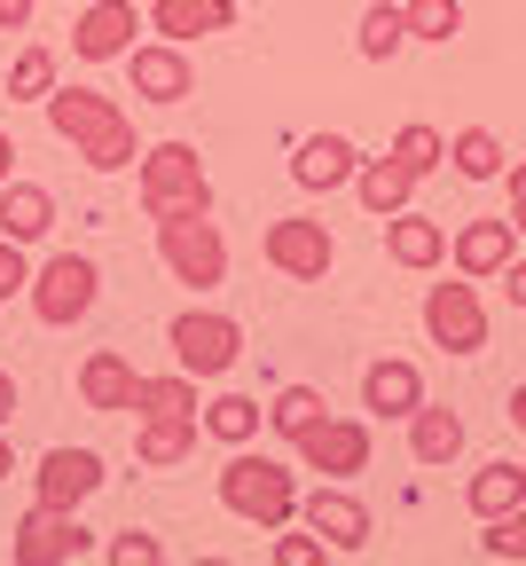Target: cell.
Listing matches in <instances>:
<instances>
[{"instance_id":"cell-1","label":"cell","mask_w":526,"mask_h":566,"mask_svg":"<svg viewBox=\"0 0 526 566\" xmlns=\"http://www.w3.org/2000/svg\"><path fill=\"white\" fill-rule=\"evenodd\" d=\"M40 111H48V126H55V142H71V158H87L95 174H126L134 158H141V142H134V118L111 103V95H95V87H48L40 95Z\"/></svg>"},{"instance_id":"cell-2","label":"cell","mask_w":526,"mask_h":566,"mask_svg":"<svg viewBox=\"0 0 526 566\" xmlns=\"http://www.w3.org/2000/svg\"><path fill=\"white\" fill-rule=\"evenodd\" d=\"M220 504H229L244 527L275 535V527L298 520V472L275 464V457H252V441H244V449H229V464H220Z\"/></svg>"},{"instance_id":"cell-3","label":"cell","mask_w":526,"mask_h":566,"mask_svg":"<svg viewBox=\"0 0 526 566\" xmlns=\"http://www.w3.org/2000/svg\"><path fill=\"white\" fill-rule=\"evenodd\" d=\"M134 189H141V212H149V221L212 212V181H204L197 142H158V150H141V158H134Z\"/></svg>"},{"instance_id":"cell-4","label":"cell","mask_w":526,"mask_h":566,"mask_svg":"<svg viewBox=\"0 0 526 566\" xmlns=\"http://www.w3.org/2000/svg\"><path fill=\"white\" fill-rule=\"evenodd\" d=\"M32 315L48 323V331H71V323H87L95 315V300H103V268L87 260V252H48L40 268H32Z\"/></svg>"},{"instance_id":"cell-5","label":"cell","mask_w":526,"mask_h":566,"mask_svg":"<svg viewBox=\"0 0 526 566\" xmlns=\"http://www.w3.org/2000/svg\"><path fill=\"white\" fill-rule=\"evenodd\" d=\"M158 260L189 292H220V283H229V237H220L212 212H173V221H158Z\"/></svg>"},{"instance_id":"cell-6","label":"cell","mask_w":526,"mask_h":566,"mask_svg":"<svg viewBox=\"0 0 526 566\" xmlns=\"http://www.w3.org/2000/svg\"><path fill=\"white\" fill-rule=\"evenodd\" d=\"M166 346H173V370L189 378H229L244 363V323L236 315H212V307H189L166 323Z\"/></svg>"},{"instance_id":"cell-7","label":"cell","mask_w":526,"mask_h":566,"mask_svg":"<svg viewBox=\"0 0 526 566\" xmlns=\"http://www.w3.org/2000/svg\"><path fill=\"white\" fill-rule=\"evenodd\" d=\"M9 558H17V566H80V558H95V535L80 527V512L32 504V512L9 527Z\"/></svg>"},{"instance_id":"cell-8","label":"cell","mask_w":526,"mask_h":566,"mask_svg":"<svg viewBox=\"0 0 526 566\" xmlns=\"http://www.w3.org/2000/svg\"><path fill=\"white\" fill-rule=\"evenodd\" d=\"M424 338L448 346V354H480L487 346V300H480L472 275L432 283V292H424Z\"/></svg>"},{"instance_id":"cell-9","label":"cell","mask_w":526,"mask_h":566,"mask_svg":"<svg viewBox=\"0 0 526 566\" xmlns=\"http://www.w3.org/2000/svg\"><path fill=\"white\" fill-rule=\"evenodd\" d=\"M260 252H267V268L291 275V283H323L330 260H338V237H330L323 221H307V212H291V221H267Z\"/></svg>"},{"instance_id":"cell-10","label":"cell","mask_w":526,"mask_h":566,"mask_svg":"<svg viewBox=\"0 0 526 566\" xmlns=\"http://www.w3.org/2000/svg\"><path fill=\"white\" fill-rule=\"evenodd\" d=\"M291 449H298V464L323 472V480H354V472H369V424L361 417H315Z\"/></svg>"},{"instance_id":"cell-11","label":"cell","mask_w":526,"mask_h":566,"mask_svg":"<svg viewBox=\"0 0 526 566\" xmlns=\"http://www.w3.org/2000/svg\"><path fill=\"white\" fill-rule=\"evenodd\" d=\"M298 520L330 543V558H361L369 551V504L346 495V480H323L315 495H298Z\"/></svg>"},{"instance_id":"cell-12","label":"cell","mask_w":526,"mask_h":566,"mask_svg":"<svg viewBox=\"0 0 526 566\" xmlns=\"http://www.w3.org/2000/svg\"><path fill=\"white\" fill-rule=\"evenodd\" d=\"M103 480H111V472H103V457H95V449H48V457H40V472H32V495H40L48 512H80Z\"/></svg>"},{"instance_id":"cell-13","label":"cell","mask_w":526,"mask_h":566,"mask_svg":"<svg viewBox=\"0 0 526 566\" xmlns=\"http://www.w3.org/2000/svg\"><path fill=\"white\" fill-rule=\"evenodd\" d=\"M134 0H87L80 17H71V55L80 63H118L134 48Z\"/></svg>"},{"instance_id":"cell-14","label":"cell","mask_w":526,"mask_h":566,"mask_svg":"<svg viewBox=\"0 0 526 566\" xmlns=\"http://www.w3.org/2000/svg\"><path fill=\"white\" fill-rule=\"evenodd\" d=\"M126 71H134V95H141V103H189V95H197V63H189L173 40L126 48Z\"/></svg>"},{"instance_id":"cell-15","label":"cell","mask_w":526,"mask_h":566,"mask_svg":"<svg viewBox=\"0 0 526 566\" xmlns=\"http://www.w3.org/2000/svg\"><path fill=\"white\" fill-rule=\"evenodd\" d=\"M354 166H361V150H354L346 134H307V142L291 150V181H298V189H315V197L346 189V181H354Z\"/></svg>"},{"instance_id":"cell-16","label":"cell","mask_w":526,"mask_h":566,"mask_svg":"<svg viewBox=\"0 0 526 566\" xmlns=\"http://www.w3.org/2000/svg\"><path fill=\"white\" fill-rule=\"evenodd\" d=\"M229 24H236V0H149V32L173 40V48H189L204 32H229Z\"/></svg>"},{"instance_id":"cell-17","label":"cell","mask_w":526,"mask_h":566,"mask_svg":"<svg viewBox=\"0 0 526 566\" xmlns=\"http://www.w3.org/2000/svg\"><path fill=\"white\" fill-rule=\"evenodd\" d=\"M511 244H518L511 221H464L456 237H448V260H456V275H472V283H495V268L511 260Z\"/></svg>"},{"instance_id":"cell-18","label":"cell","mask_w":526,"mask_h":566,"mask_svg":"<svg viewBox=\"0 0 526 566\" xmlns=\"http://www.w3.org/2000/svg\"><path fill=\"white\" fill-rule=\"evenodd\" d=\"M386 252H393V268L424 275V268H440V260H448V229L401 205V212H386Z\"/></svg>"},{"instance_id":"cell-19","label":"cell","mask_w":526,"mask_h":566,"mask_svg":"<svg viewBox=\"0 0 526 566\" xmlns=\"http://www.w3.org/2000/svg\"><path fill=\"white\" fill-rule=\"evenodd\" d=\"M424 401V370L401 363V354H386V363H369L361 370V409H378V417H409Z\"/></svg>"},{"instance_id":"cell-20","label":"cell","mask_w":526,"mask_h":566,"mask_svg":"<svg viewBox=\"0 0 526 566\" xmlns=\"http://www.w3.org/2000/svg\"><path fill=\"white\" fill-rule=\"evenodd\" d=\"M134 378H141V370L126 363L118 346H95L87 363H80V401H87V409H103V417H118V409L134 401Z\"/></svg>"},{"instance_id":"cell-21","label":"cell","mask_w":526,"mask_h":566,"mask_svg":"<svg viewBox=\"0 0 526 566\" xmlns=\"http://www.w3.org/2000/svg\"><path fill=\"white\" fill-rule=\"evenodd\" d=\"M55 229V197L40 181H0V237L9 244H40Z\"/></svg>"},{"instance_id":"cell-22","label":"cell","mask_w":526,"mask_h":566,"mask_svg":"<svg viewBox=\"0 0 526 566\" xmlns=\"http://www.w3.org/2000/svg\"><path fill=\"white\" fill-rule=\"evenodd\" d=\"M409 457H417V464H456V457H464V417L417 401V409H409Z\"/></svg>"},{"instance_id":"cell-23","label":"cell","mask_w":526,"mask_h":566,"mask_svg":"<svg viewBox=\"0 0 526 566\" xmlns=\"http://www.w3.org/2000/svg\"><path fill=\"white\" fill-rule=\"evenodd\" d=\"M354 197L386 221V212H401V205L417 197V174H409L393 150H386V158H361V166H354Z\"/></svg>"},{"instance_id":"cell-24","label":"cell","mask_w":526,"mask_h":566,"mask_svg":"<svg viewBox=\"0 0 526 566\" xmlns=\"http://www.w3.org/2000/svg\"><path fill=\"white\" fill-rule=\"evenodd\" d=\"M134 457L158 464V472L189 464V457H197V417H141V424H134Z\"/></svg>"},{"instance_id":"cell-25","label":"cell","mask_w":526,"mask_h":566,"mask_svg":"<svg viewBox=\"0 0 526 566\" xmlns=\"http://www.w3.org/2000/svg\"><path fill=\"white\" fill-rule=\"evenodd\" d=\"M464 504H472V520H503L511 504H526V464H511V457L480 464L472 488H464Z\"/></svg>"},{"instance_id":"cell-26","label":"cell","mask_w":526,"mask_h":566,"mask_svg":"<svg viewBox=\"0 0 526 566\" xmlns=\"http://www.w3.org/2000/svg\"><path fill=\"white\" fill-rule=\"evenodd\" d=\"M134 417H197L204 401H197V378L189 370H166V378H134V401H126Z\"/></svg>"},{"instance_id":"cell-27","label":"cell","mask_w":526,"mask_h":566,"mask_svg":"<svg viewBox=\"0 0 526 566\" xmlns=\"http://www.w3.org/2000/svg\"><path fill=\"white\" fill-rule=\"evenodd\" d=\"M197 433H212L220 449H244V441L260 433V401H252V394H220V401H204V409H197Z\"/></svg>"},{"instance_id":"cell-28","label":"cell","mask_w":526,"mask_h":566,"mask_svg":"<svg viewBox=\"0 0 526 566\" xmlns=\"http://www.w3.org/2000/svg\"><path fill=\"white\" fill-rule=\"evenodd\" d=\"M448 166H456L464 181H503V166H511V150L487 134V126H464L456 142H448Z\"/></svg>"},{"instance_id":"cell-29","label":"cell","mask_w":526,"mask_h":566,"mask_svg":"<svg viewBox=\"0 0 526 566\" xmlns=\"http://www.w3.org/2000/svg\"><path fill=\"white\" fill-rule=\"evenodd\" d=\"M401 32L409 40H432V48H448L464 32V9L456 0H401Z\"/></svg>"},{"instance_id":"cell-30","label":"cell","mask_w":526,"mask_h":566,"mask_svg":"<svg viewBox=\"0 0 526 566\" xmlns=\"http://www.w3.org/2000/svg\"><path fill=\"white\" fill-rule=\"evenodd\" d=\"M260 417L275 424V433H283V441H298V433H307V424L323 417V394H315V386H283V394H275V401H267Z\"/></svg>"},{"instance_id":"cell-31","label":"cell","mask_w":526,"mask_h":566,"mask_svg":"<svg viewBox=\"0 0 526 566\" xmlns=\"http://www.w3.org/2000/svg\"><path fill=\"white\" fill-rule=\"evenodd\" d=\"M409 48V32H401V0H378V9L361 17V55L369 63H393Z\"/></svg>"},{"instance_id":"cell-32","label":"cell","mask_w":526,"mask_h":566,"mask_svg":"<svg viewBox=\"0 0 526 566\" xmlns=\"http://www.w3.org/2000/svg\"><path fill=\"white\" fill-rule=\"evenodd\" d=\"M393 158H401V166H409V174L424 181V174H432V166L448 158V134H440V126H424V118H409V126L393 134Z\"/></svg>"},{"instance_id":"cell-33","label":"cell","mask_w":526,"mask_h":566,"mask_svg":"<svg viewBox=\"0 0 526 566\" xmlns=\"http://www.w3.org/2000/svg\"><path fill=\"white\" fill-rule=\"evenodd\" d=\"M48 87H55V48H24L9 63V103H40Z\"/></svg>"},{"instance_id":"cell-34","label":"cell","mask_w":526,"mask_h":566,"mask_svg":"<svg viewBox=\"0 0 526 566\" xmlns=\"http://www.w3.org/2000/svg\"><path fill=\"white\" fill-rule=\"evenodd\" d=\"M480 527H487V535H480L487 558H518V566H526V504H511L503 520H480Z\"/></svg>"},{"instance_id":"cell-35","label":"cell","mask_w":526,"mask_h":566,"mask_svg":"<svg viewBox=\"0 0 526 566\" xmlns=\"http://www.w3.org/2000/svg\"><path fill=\"white\" fill-rule=\"evenodd\" d=\"M103 558H111V566H166V543H158V535H141V527H126V535L103 543Z\"/></svg>"},{"instance_id":"cell-36","label":"cell","mask_w":526,"mask_h":566,"mask_svg":"<svg viewBox=\"0 0 526 566\" xmlns=\"http://www.w3.org/2000/svg\"><path fill=\"white\" fill-rule=\"evenodd\" d=\"M330 558V543L307 527V535H291V527H275V566H323Z\"/></svg>"},{"instance_id":"cell-37","label":"cell","mask_w":526,"mask_h":566,"mask_svg":"<svg viewBox=\"0 0 526 566\" xmlns=\"http://www.w3.org/2000/svg\"><path fill=\"white\" fill-rule=\"evenodd\" d=\"M24 283H32V260H24V244H9V237H0V300H17Z\"/></svg>"},{"instance_id":"cell-38","label":"cell","mask_w":526,"mask_h":566,"mask_svg":"<svg viewBox=\"0 0 526 566\" xmlns=\"http://www.w3.org/2000/svg\"><path fill=\"white\" fill-rule=\"evenodd\" d=\"M495 283H503V292H511V307H526V260L511 252L503 268H495Z\"/></svg>"},{"instance_id":"cell-39","label":"cell","mask_w":526,"mask_h":566,"mask_svg":"<svg viewBox=\"0 0 526 566\" xmlns=\"http://www.w3.org/2000/svg\"><path fill=\"white\" fill-rule=\"evenodd\" d=\"M503 174H511V212H503V221L526 237V166H503Z\"/></svg>"},{"instance_id":"cell-40","label":"cell","mask_w":526,"mask_h":566,"mask_svg":"<svg viewBox=\"0 0 526 566\" xmlns=\"http://www.w3.org/2000/svg\"><path fill=\"white\" fill-rule=\"evenodd\" d=\"M32 9H40V0H0V32H24Z\"/></svg>"},{"instance_id":"cell-41","label":"cell","mask_w":526,"mask_h":566,"mask_svg":"<svg viewBox=\"0 0 526 566\" xmlns=\"http://www.w3.org/2000/svg\"><path fill=\"white\" fill-rule=\"evenodd\" d=\"M9 417H17V378L0 370V433H9Z\"/></svg>"},{"instance_id":"cell-42","label":"cell","mask_w":526,"mask_h":566,"mask_svg":"<svg viewBox=\"0 0 526 566\" xmlns=\"http://www.w3.org/2000/svg\"><path fill=\"white\" fill-rule=\"evenodd\" d=\"M9 166H17V142H9V126H0V181H9Z\"/></svg>"},{"instance_id":"cell-43","label":"cell","mask_w":526,"mask_h":566,"mask_svg":"<svg viewBox=\"0 0 526 566\" xmlns=\"http://www.w3.org/2000/svg\"><path fill=\"white\" fill-rule=\"evenodd\" d=\"M511 424L526 433V386H511Z\"/></svg>"},{"instance_id":"cell-44","label":"cell","mask_w":526,"mask_h":566,"mask_svg":"<svg viewBox=\"0 0 526 566\" xmlns=\"http://www.w3.org/2000/svg\"><path fill=\"white\" fill-rule=\"evenodd\" d=\"M17 472V449H9V433H0V480H9Z\"/></svg>"}]
</instances>
